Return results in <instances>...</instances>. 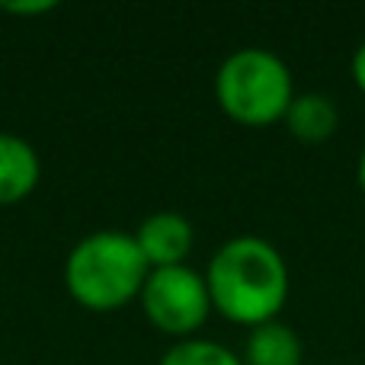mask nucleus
<instances>
[{"instance_id": "f257e3e1", "label": "nucleus", "mask_w": 365, "mask_h": 365, "mask_svg": "<svg viewBox=\"0 0 365 365\" xmlns=\"http://www.w3.org/2000/svg\"><path fill=\"white\" fill-rule=\"evenodd\" d=\"M212 311L240 327H259L279 317L289 302L285 257L257 234L231 237L212 253L205 269Z\"/></svg>"}, {"instance_id": "f03ea898", "label": "nucleus", "mask_w": 365, "mask_h": 365, "mask_svg": "<svg viewBox=\"0 0 365 365\" xmlns=\"http://www.w3.org/2000/svg\"><path fill=\"white\" fill-rule=\"evenodd\" d=\"M151 272L135 234L106 227L81 237L64 259V285L81 308L106 314L141 295Z\"/></svg>"}, {"instance_id": "7ed1b4c3", "label": "nucleus", "mask_w": 365, "mask_h": 365, "mask_svg": "<svg viewBox=\"0 0 365 365\" xmlns=\"http://www.w3.org/2000/svg\"><path fill=\"white\" fill-rule=\"evenodd\" d=\"M215 100L221 113L247 128L282 122L295 100L292 71L269 48H237L221 61L215 74Z\"/></svg>"}, {"instance_id": "20e7f679", "label": "nucleus", "mask_w": 365, "mask_h": 365, "mask_svg": "<svg viewBox=\"0 0 365 365\" xmlns=\"http://www.w3.org/2000/svg\"><path fill=\"white\" fill-rule=\"evenodd\" d=\"M138 302L151 327H158L173 340H189L212 314L205 276L186 263L148 272Z\"/></svg>"}, {"instance_id": "39448f33", "label": "nucleus", "mask_w": 365, "mask_h": 365, "mask_svg": "<svg viewBox=\"0 0 365 365\" xmlns=\"http://www.w3.org/2000/svg\"><path fill=\"white\" fill-rule=\"evenodd\" d=\"M141 253H145L151 269H164V266H182L186 257L192 253L195 231L189 218L180 212H154L135 231Z\"/></svg>"}, {"instance_id": "423d86ee", "label": "nucleus", "mask_w": 365, "mask_h": 365, "mask_svg": "<svg viewBox=\"0 0 365 365\" xmlns=\"http://www.w3.org/2000/svg\"><path fill=\"white\" fill-rule=\"evenodd\" d=\"M42 180V160L26 138L0 132V205H16L36 192Z\"/></svg>"}, {"instance_id": "0eeeda50", "label": "nucleus", "mask_w": 365, "mask_h": 365, "mask_svg": "<svg viewBox=\"0 0 365 365\" xmlns=\"http://www.w3.org/2000/svg\"><path fill=\"white\" fill-rule=\"evenodd\" d=\"M285 128L304 145H321L340 125V109L327 93H295L289 113H285Z\"/></svg>"}, {"instance_id": "6e6552de", "label": "nucleus", "mask_w": 365, "mask_h": 365, "mask_svg": "<svg viewBox=\"0 0 365 365\" xmlns=\"http://www.w3.org/2000/svg\"><path fill=\"white\" fill-rule=\"evenodd\" d=\"M302 356H304L302 340L282 321H269L253 327L244 346L247 365H302Z\"/></svg>"}, {"instance_id": "1a4fd4ad", "label": "nucleus", "mask_w": 365, "mask_h": 365, "mask_svg": "<svg viewBox=\"0 0 365 365\" xmlns=\"http://www.w3.org/2000/svg\"><path fill=\"white\" fill-rule=\"evenodd\" d=\"M160 365H244L227 346L215 340H202V336H189V340H177L164 353Z\"/></svg>"}, {"instance_id": "9d476101", "label": "nucleus", "mask_w": 365, "mask_h": 365, "mask_svg": "<svg viewBox=\"0 0 365 365\" xmlns=\"http://www.w3.org/2000/svg\"><path fill=\"white\" fill-rule=\"evenodd\" d=\"M55 6V0H10V4H0V10L13 16H38V13H51Z\"/></svg>"}, {"instance_id": "9b49d317", "label": "nucleus", "mask_w": 365, "mask_h": 365, "mask_svg": "<svg viewBox=\"0 0 365 365\" xmlns=\"http://www.w3.org/2000/svg\"><path fill=\"white\" fill-rule=\"evenodd\" d=\"M349 74H353V83L365 93V42L353 51V61H349Z\"/></svg>"}, {"instance_id": "f8f14e48", "label": "nucleus", "mask_w": 365, "mask_h": 365, "mask_svg": "<svg viewBox=\"0 0 365 365\" xmlns=\"http://www.w3.org/2000/svg\"><path fill=\"white\" fill-rule=\"evenodd\" d=\"M356 177H359V189L365 192V151H362V158H359V167H356Z\"/></svg>"}]
</instances>
